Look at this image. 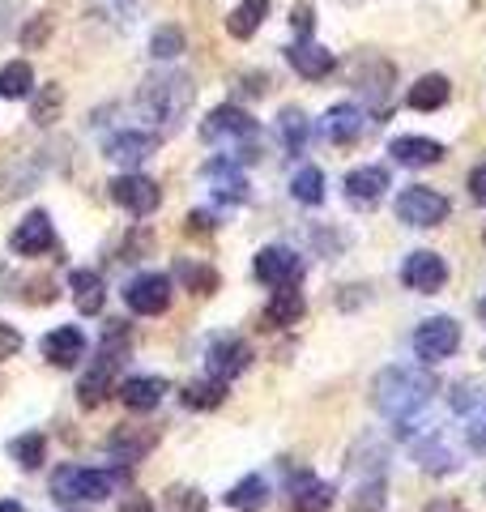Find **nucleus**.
Instances as JSON below:
<instances>
[{
	"label": "nucleus",
	"mask_w": 486,
	"mask_h": 512,
	"mask_svg": "<svg viewBox=\"0 0 486 512\" xmlns=\"http://www.w3.org/2000/svg\"><path fill=\"white\" fill-rule=\"evenodd\" d=\"M9 453H13V461H18L22 470H39L43 457H47V440L39 436V431H30V436H22V440L9 444Z\"/></svg>",
	"instance_id": "obj_35"
},
{
	"label": "nucleus",
	"mask_w": 486,
	"mask_h": 512,
	"mask_svg": "<svg viewBox=\"0 0 486 512\" xmlns=\"http://www.w3.org/2000/svg\"><path fill=\"white\" fill-rule=\"evenodd\" d=\"M0 512H26L22 504H13V500H5V504H0Z\"/></svg>",
	"instance_id": "obj_48"
},
{
	"label": "nucleus",
	"mask_w": 486,
	"mask_h": 512,
	"mask_svg": "<svg viewBox=\"0 0 486 512\" xmlns=\"http://www.w3.org/2000/svg\"><path fill=\"white\" fill-rule=\"evenodd\" d=\"M18 350H22V333L13 329V325H5V320H0V359L18 355Z\"/></svg>",
	"instance_id": "obj_41"
},
{
	"label": "nucleus",
	"mask_w": 486,
	"mask_h": 512,
	"mask_svg": "<svg viewBox=\"0 0 486 512\" xmlns=\"http://www.w3.org/2000/svg\"><path fill=\"white\" fill-rule=\"evenodd\" d=\"M448 197L444 192H435L427 184H410L397 197V222H405V227H418V231H427V227H440V222L448 218Z\"/></svg>",
	"instance_id": "obj_4"
},
{
	"label": "nucleus",
	"mask_w": 486,
	"mask_h": 512,
	"mask_svg": "<svg viewBox=\"0 0 486 512\" xmlns=\"http://www.w3.org/2000/svg\"><path fill=\"white\" fill-rule=\"evenodd\" d=\"M342 5H363V0H342Z\"/></svg>",
	"instance_id": "obj_50"
},
{
	"label": "nucleus",
	"mask_w": 486,
	"mask_h": 512,
	"mask_svg": "<svg viewBox=\"0 0 486 512\" xmlns=\"http://www.w3.org/2000/svg\"><path fill=\"white\" fill-rule=\"evenodd\" d=\"M320 133L333 141V146H354L363 133H367V111L354 107V103H337L329 107V116H324Z\"/></svg>",
	"instance_id": "obj_11"
},
{
	"label": "nucleus",
	"mask_w": 486,
	"mask_h": 512,
	"mask_svg": "<svg viewBox=\"0 0 486 512\" xmlns=\"http://www.w3.org/2000/svg\"><path fill=\"white\" fill-rule=\"evenodd\" d=\"M431 397H435V376L427 367H384L376 384H371V406L388 414L393 423L414 419Z\"/></svg>",
	"instance_id": "obj_1"
},
{
	"label": "nucleus",
	"mask_w": 486,
	"mask_h": 512,
	"mask_svg": "<svg viewBox=\"0 0 486 512\" xmlns=\"http://www.w3.org/2000/svg\"><path fill=\"white\" fill-rule=\"evenodd\" d=\"M290 26H295L299 39H312V26H316L312 5H295V13H290Z\"/></svg>",
	"instance_id": "obj_40"
},
{
	"label": "nucleus",
	"mask_w": 486,
	"mask_h": 512,
	"mask_svg": "<svg viewBox=\"0 0 486 512\" xmlns=\"http://www.w3.org/2000/svg\"><path fill=\"white\" fill-rule=\"evenodd\" d=\"M423 512H465V504L452 500V495H435V500H431Z\"/></svg>",
	"instance_id": "obj_45"
},
{
	"label": "nucleus",
	"mask_w": 486,
	"mask_h": 512,
	"mask_svg": "<svg viewBox=\"0 0 486 512\" xmlns=\"http://www.w3.org/2000/svg\"><path fill=\"white\" fill-rule=\"evenodd\" d=\"M265 13H269V0H243V5L231 13V18H226V30H231V39H252L256 30H261Z\"/></svg>",
	"instance_id": "obj_28"
},
{
	"label": "nucleus",
	"mask_w": 486,
	"mask_h": 512,
	"mask_svg": "<svg viewBox=\"0 0 486 512\" xmlns=\"http://www.w3.org/2000/svg\"><path fill=\"white\" fill-rule=\"evenodd\" d=\"M69 286H73V303H77L81 316H99V312H103L107 291H103V278L94 274V269H73Z\"/></svg>",
	"instance_id": "obj_24"
},
{
	"label": "nucleus",
	"mask_w": 486,
	"mask_h": 512,
	"mask_svg": "<svg viewBox=\"0 0 486 512\" xmlns=\"http://www.w3.org/2000/svg\"><path fill=\"white\" fill-rule=\"evenodd\" d=\"M478 444H486V436H482V440H478Z\"/></svg>",
	"instance_id": "obj_51"
},
{
	"label": "nucleus",
	"mask_w": 486,
	"mask_h": 512,
	"mask_svg": "<svg viewBox=\"0 0 486 512\" xmlns=\"http://www.w3.org/2000/svg\"><path fill=\"white\" fill-rule=\"evenodd\" d=\"M209 376H218V380H235L243 367L252 363V346L243 342V338H214L209 342Z\"/></svg>",
	"instance_id": "obj_12"
},
{
	"label": "nucleus",
	"mask_w": 486,
	"mask_h": 512,
	"mask_svg": "<svg viewBox=\"0 0 486 512\" xmlns=\"http://www.w3.org/2000/svg\"><path fill=\"white\" fill-rule=\"evenodd\" d=\"M290 192H295V201H303V205H320L324 201V171L320 167H299L295 180H290Z\"/></svg>",
	"instance_id": "obj_32"
},
{
	"label": "nucleus",
	"mask_w": 486,
	"mask_h": 512,
	"mask_svg": "<svg viewBox=\"0 0 486 512\" xmlns=\"http://www.w3.org/2000/svg\"><path fill=\"white\" fill-rule=\"evenodd\" d=\"M474 402H478V389H474V384H457V393H452V410L465 414V410H474Z\"/></svg>",
	"instance_id": "obj_42"
},
{
	"label": "nucleus",
	"mask_w": 486,
	"mask_h": 512,
	"mask_svg": "<svg viewBox=\"0 0 486 512\" xmlns=\"http://www.w3.org/2000/svg\"><path fill=\"white\" fill-rule=\"evenodd\" d=\"M209 500L197 487H171L167 491V512H205Z\"/></svg>",
	"instance_id": "obj_38"
},
{
	"label": "nucleus",
	"mask_w": 486,
	"mask_h": 512,
	"mask_svg": "<svg viewBox=\"0 0 486 512\" xmlns=\"http://www.w3.org/2000/svg\"><path fill=\"white\" fill-rule=\"evenodd\" d=\"M478 312H482V320H486V295H482V303H478Z\"/></svg>",
	"instance_id": "obj_49"
},
{
	"label": "nucleus",
	"mask_w": 486,
	"mask_h": 512,
	"mask_svg": "<svg viewBox=\"0 0 486 512\" xmlns=\"http://www.w3.org/2000/svg\"><path fill=\"white\" fill-rule=\"evenodd\" d=\"M120 512H154V504L145 500V495H128V500L120 504Z\"/></svg>",
	"instance_id": "obj_46"
},
{
	"label": "nucleus",
	"mask_w": 486,
	"mask_h": 512,
	"mask_svg": "<svg viewBox=\"0 0 486 512\" xmlns=\"http://www.w3.org/2000/svg\"><path fill=\"white\" fill-rule=\"evenodd\" d=\"M111 201L124 205V210L137 214V218H150L162 205V192H158V184L150 180V175L128 171V175H120V180H111Z\"/></svg>",
	"instance_id": "obj_7"
},
{
	"label": "nucleus",
	"mask_w": 486,
	"mask_h": 512,
	"mask_svg": "<svg viewBox=\"0 0 486 512\" xmlns=\"http://www.w3.org/2000/svg\"><path fill=\"white\" fill-rule=\"evenodd\" d=\"M60 103H64V94H60V86H52V90H43L39 99H35V111H30V120L35 124H52L56 116H60Z\"/></svg>",
	"instance_id": "obj_39"
},
{
	"label": "nucleus",
	"mask_w": 486,
	"mask_h": 512,
	"mask_svg": "<svg viewBox=\"0 0 486 512\" xmlns=\"http://www.w3.org/2000/svg\"><path fill=\"white\" fill-rule=\"evenodd\" d=\"M116 367H120V363H111V359H99V363H94L86 376H81V384H77V402L86 406V410L103 406L107 397H111V384H116Z\"/></svg>",
	"instance_id": "obj_20"
},
{
	"label": "nucleus",
	"mask_w": 486,
	"mask_h": 512,
	"mask_svg": "<svg viewBox=\"0 0 486 512\" xmlns=\"http://www.w3.org/2000/svg\"><path fill=\"white\" fill-rule=\"evenodd\" d=\"M30 90H35V69H30L26 60H13L0 69V94H5V99H26Z\"/></svg>",
	"instance_id": "obj_30"
},
{
	"label": "nucleus",
	"mask_w": 486,
	"mask_h": 512,
	"mask_svg": "<svg viewBox=\"0 0 486 512\" xmlns=\"http://www.w3.org/2000/svg\"><path fill=\"white\" fill-rule=\"evenodd\" d=\"M47 35H52V26H47V18H35V22H30V26H26V35H22V43H26V47H39V43H43Z\"/></svg>",
	"instance_id": "obj_43"
},
{
	"label": "nucleus",
	"mask_w": 486,
	"mask_h": 512,
	"mask_svg": "<svg viewBox=\"0 0 486 512\" xmlns=\"http://www.w3.org/2000/svg\"><path fill=\"white\" fill-rule=\"evenodd\" d=\"M482 359H486V350H482Z\"/></svg>",
	"instance_id": "obj_52"
},
{
	"label": "nucleus",
	"mask_w": 486,
	"mask_h": 512,
	"mask_svg": "<svg viewBox=\"0 0 486 512\" xmlns=\"http://www.w3.org/2000/svg\"><path fill=\"white\" fill-rule=\"evenodd\" d=\"M209 227H214V222H209V214H192V218H188V231H192V235L209 231Z\"/></svg>",
	"instance_id": "obj_47"
},
{
	"label": "nucleus",
	"mask_w": 486,
	"mask_h": 512,
	"mask_svg": "<svg viewBox=\"0 0 486 512\" xmlns=\"http://www.w3.org/2000/svg\"><path fill=\"white\" fill-rule=\"evenodd\" d=\"M286 60H290V69H295L299 77H307V82H320V77H329L337 69V60H333L329 47L307 43V39H299L295 47H286Z\"/></svg>",
	"instance_id": "obj_14"
},
{
	"label": "nucleus",
	"mask_w": 486,
	"mask_h": 512,
	"mask_svg": "<svg viewBox=\"0 0 486 512\" xmlns=\"http://www.w3.org/2000/svg\"><path fill=\"white\" fill-rule=\"evenodd\" d=\"M448 94H452L448 77L427 73V77H418V82L410 86V94H405V103H410L414 111H440V107L448 103Z\"/></svg>",
	"instance_id": "obj_26"
},
{
	"label": "nucleus",
	"mask_w": 486,
	"mask_h": 512,
	"mask_svg": "<svg viewBox=\"0 0 486 512\" xmlns=\"http://www.w3.org/2000/svg\"><path fill=\"white\" fill-rule=\"evenodd\" d=\"M461 350V325L452 316H431L414 329V355L423 363H444Z\"/></svg>",
	"instance_id": "obj_5"
},
{
	"label": "nucleus",
	"mask_w": 486,
	"mask_h": 512,
	"mask_svg": "<svg viewBox=\"0 0 486 512\" xmlns=\"http://www.w3.org/2000/svg\"><path fill=\"white\" fill-rule=\"evenodd\" d=\"M154 150H158V137L154 133H116V137L107 141V158H111V163H120V167H137Z\"/></svg>",
	"instance_id": "obj_19"
},
{
	"label": "nucleus",
	"mask_w": 486,
	"mask_h": 512,
	"mask_svg": "<svg viewBox=\"0 0 486 512\" xmlns=\"http://www.w3.org/2000/svg\"><path fill=\"white\" fill-rule=\"evenodd\" d=\"M162 393H167V380H158V376H133L120 384V402L128 410H154L162 402Z\"/></svg>",
	"instance_id": "obj_25"
},
{
	"label": "nucleus",
	"mask_w": 486,
	"mask_h": 512,
	"mask_svg": "<svg viewBox=\"0 0 486 512\" xmlns=\"http://www.w3.org/2000/svg\"><path fill=\"white\" fill-rule=\"evenodd\" d=\"M469 197H474L478 205H486V163L469 171Z\"/></svg>",
	"instance_id": "obj_44"
},
{
	"label": "nucleus",
	"mask_w": 486,
	"mask_h": 512,
	"mask_svg": "<svg viewBox=\"0 0 486 512\" xmlns=\"http://www.w3.org/2000/svg\"><path fill=\"white\" fill-rule=\"evenodd\" d=\"M201 137H205V141H256V120H252L243 107L226 103V107H214V111L205 116Z\"/></svg>",
	"instance_id": "obj_9"
},
{
	"label": "nucleus",
	"mask_w": 486,
	"mask_h": 512,
	"mask_svg": "<svg viewBox=\"0 0 486 512\" xmlns=\"http://www.w3.org/2000/svg\"><path fill=\"white\" fill-rule=\"evenodd\" d=\"M192 99H197V90H192V82L184 73H154V77H145V86H141V111L150 120L158 124H180L188 116V107Z\"/></svg>",
	"instance_id": "obj_2"
},
{
	"label": "nucleus",
	"mask_w": 486,
	"mask_h": 512,
	"mask_svg": "<svg viewBox=\"0 0 486 512\" xmlns=\"http://www.w3.org/2000/svg\"><path fill=\"white\" fill-rule=\"evenodd\" d=\"M175 274L184 278V286H188L192 295H214L218 291V269H209V265L180 261V265H175Z\"/></svg>",
	"instance_id": "obj_33"
},
{
	"label": "nucleus",
	"mask_w": 486,
	"mask_h": 512,
	"mask_svg": "<svg viewBox=\"0 0 486 512\" xmlns=\"http://www.w3.org/2000/svg\"><path fill=\"white\" fill-rule=\"evenodd\" d=\"M414 457H418V466H423L427 474H452V470H457V457H452L440 440L414 444Z\"/></svg>",
	"instance_id": "obj_31"
},
{
	"label": "nucleus",
	"mask_w": 486,
	"mask_h": 512,
	"mask_svg": "<svg viewBox=\"0 0 486 512\" xmlns=\"http://www.w3.org/2000/svg\"><path fill=\"white\" fill-rule=\"evenodd\" d=\"M401 282L410 286V291L418 295H435V291H444V282H448V261L440 252H410L405 256V265H401Z\"/></svg>",
	"instance_id": "obj_8"
},
{
	"label": "nucleus",
	"mask_w": 486,
	"mask_h": 512,
	"mask_svg": "<svg viewBox=\"0 0 486 512\" xmlns=\"http://www.w3.org/2000/svg\"><path fill=\"white\" fill-rule=\"evenodd\" d=\"M120 487V474L111 470H81V466H60L52 474V491L56 500H107V495H116Z\"/></svg>",
	"instance_id": "obj_3"
},
{
	"label": "nucleus",
	"mask_w": 486,
	"mask_h": 512,
	"mask_svg": "<svg viewBox=\"0 0 486 512\" xmlns=\"http://www.w3.org/2000/svg\"><path fill=\"white\" fill-rule=\"evenodd\" d=\"M81 355H86V338H81V329H73V325H60L43 338V359H52L56 367H73Z\"/></svg>",
	"instance_id": "obj_21"
},
{
	"label": "nucleus",
	"mask_w": 486,
	"mask_h": 512,
	"mask_svg": "<svg viewBox=\"0 0 486 512\" xmlns=\"http://www.w3.org/2000/svg\"><path fill=\"white\" fill-rule=\"evenodd\" d=\"M252 274L261 278L265 286H273V291H282V286H299L303 282V256L290 252V248H261L256 252V265Z\"/></svg>",
	"instance_id": "obj_6"
},
{
	"label": "nucleus",
	"mask_w": 486,
	"mask_h": 512,
	"mask_svg": "<svg viewBox=\"0 0 486 512\" xmlns=\"http://www.w3.org/2000/svg\"><path fill=\"white\" fill-rule=\"evenodd\" d=\"M278 133H282V146L290 154H299L307 146V116H303L299 107H286L282 116H278Z\"/></svg>",
	"instance_id": "obj_34"
},
{
	"label": "nucleus",
	"mask_w": 486,
	"mask_h": 512,
	"mask_svg": "<svg viewBox=\"0 0 486 512\" xmlns=\"http://www.w3.org/2000/svg\"><path fill=\"white\" fill-rule=\"evenodd\" d=\"M226 402V380L209 376V380H192L184 389V406L188 410H218Z\"/></svg>",
	"instance_id": "obj_29"
},
{
	"label": "nucleus",
	"mask_w": 486,
	"mask_h": 512,
	"mask_svg": "<svg viewBox=\"0 0 486 512\" xmlns=\"http://www.w3.org/2000/svg\"><path fill=\"white\" fill-rule=\"evenodd\" d=\"M350 512H388V495H384V478H371V483L359 487V495H354Z\"/></svg>",
	"instance_id": "obj_37"
},
{
	"label": "nucleus",
	"mask_w": 486,
	"mask_h": 512,
	"mask_svg": "<svg viewBox=\"0 0 486 512\" xmlns=\"http://www.w3.org/2000/svg\"><path fill=\"white\" fill-rule=\"evenodd\" d=\"M388 154H393V163L401 167H435L444 158V146L431 137H393V146H388Z\"/></svg>",
	"instance_id": "obj_16"
},
{
	"label": "nucleus",
	"mask_w": 486,
	"mask_h": 512,
	"mask_svg": "<svg viewBox=\"0 0 486 512\" xmlns=\"http://www.w3.org/2000/svg\"><path fill=\"white\" fill-rule=\"evenodd\" d=\"M307 312V303L299 295V286H282V291H273V299L265 303V325L269 329H286V325H299Z\"/></svg>",
	"instance_id": "obj_23"
},
{
	"label": "nucleus",
	"mask_w": 486,
	"mask_h": 512,
	"mask_svg": "<svg viewBox=\"0 0 486 512\" xmlns=\"http://www.w3.org/2000/svg\"><path fill=\"white\" fill-rule=\"evenodd\" d=\"M205 180L214 184V197H222V201H243L248 197V180H243V171L231 163V158H214V163H205Z\"/></svg>",
	"instance_id": "obj_22"
},
{
	"label": "nucleus",
	"mask_w": 486,
	"mask_h": 512,
	"mask_svg": "<svg viewBox=\"0 0 486 512\" xmlns=\"http://www.w3.org/2000/svg\"><path fill=\"white\" fill-rule=\"evenodd\" d=\"M13 252L18 256H43L47 248L56 244V231H52V218H47L43 210H35V214H26L22 222H18V231H13Z\"/></svg>",
	"instance_id": "obj_13"
},
{
	"label": "nucleus",
	"mask_w": 486,
	"mask_h": 512,
	"mask_svg": "<svg viewBox=\"0 0 486 512\" xmlns=\"http://www.w3.org/2000/svg\"><path fill=\"white\" fill-rule=\"evenodd\" d=\"M154 444H158V436H154L150 427H128V423H124V427H116V431L107 436V453L116 457V461H141Z\"/></svg>",
	"instance_id": "obj_18"
},
{
	"label": "nucleus",
	"mask_w": 486,
	"mask_h": 512,
	"mask_svg": "<svg viewBox=\"0 0 486 512\" xmlns=\"http://www.w3.org/2000/svg\"><path fill=\"white\" fill-rule=\"evenodd\" d=\"M290 508L295 512H329L333 508V483H324L316 474H299L290 483Z\"/></svg>",
	"instance_id": "obj_17"
},
{
	"label": "nucleus",
	"mask_w": 486,
	"mask_h": 512,
	"mask_svg": "<svg viewBox=\"0 0 486 512\" xmlns=\"http://www.w3.org/2000/svg\"><path fill=\"white\" fill-rule=\"evenodd\" d=\"M388 188V171L384 167H359L346 175V197L350 205H359V210H371V205H380Z\"/></svg>",
	"instance_id": "obj_15"
},
{
	"label": "nucleus",
	"mask_w": 486,
	"mask_h": 512,
	"mask_svg": "<svg viewBox=\"0 0 486 512\" xmlns=\"http://www.w3.org/2000/svg\"><path fill=\"white\" fill-rule=\"evenodd\" d=\"M482 239H486V231H482Z\"/></svg>",
	"instance_id": "obj_53"
},
{
	"label": "nucleus",
	"mask_w": 486,
	"mask_h": 512,
	"mask_svg": "<svg viewBox=\"0 0 486 512\" xmlns=\"http://www.w3.org/2000/svg\"><path fill=\"white\" fill-rule=\"evenodd\" d=\"M124 299L137 316H162L171 308V278L167 274H141V278L128 282Z\"/></svg>",
	"instance_id": "obj_10"
},
{
	"label": "nucleus",
	"mask_w": 486,
	"mask_h": 512,
	"mask_svg": "<svg viewBox=\"0 0 486 512\" xmlns=\"http://www.w3.org/2000/svg\"><path fill=\"white\" fill-rule=\"evenodd\" d=\"M265 504H269V483L261 474L239 478V483L226 491V508H235V512H261Z\"/></svg>",
	"instance_id": "obj_27"
},
{
	"label": "nucleus",
	"mask_w": 486,
	"mask_h": 512,
	"mask_svg": "<svg viewBox=\"0 0 486 512\" xmlns=\"http://www.w3.org/2000/svg\"><path fill=\"white\" fill-rule=\"evenodd\" d=\"M184 47H188V39H184L180 26H158L154 35H150V56L154 60H175Z\"/></svg>",
	"instance_id": "obj_36"
}]
</instances>
